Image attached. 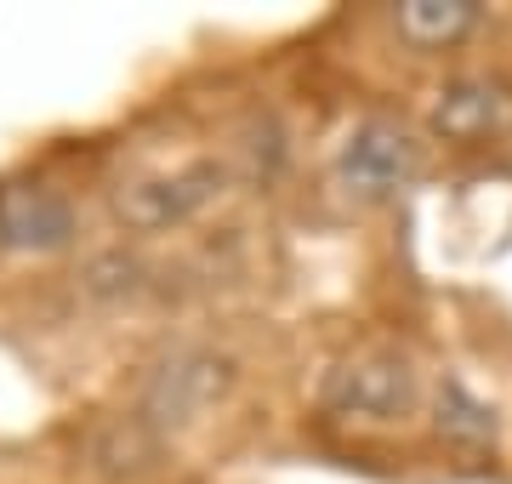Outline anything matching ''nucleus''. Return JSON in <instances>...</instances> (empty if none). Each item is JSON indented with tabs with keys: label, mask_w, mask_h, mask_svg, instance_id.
Listing matches in <instances>:
<instances>
[{
	"label": "nucleus",
	"mask_w": 512,
	"mask_h": 484,
	"mask_svg": "<svg viewBox=\"0 0 512 484\" xmlns=\"http://www.w3.org/2000/svg\"><path fill=\"white\" fill-rule=\"evenodd\" d=\"M319 410L348 428H399L421 410V376L393 348H365L319 376Z\"/></svg>",
	"instance_id": "f257e3e1"
},
{
	"label": "nucleus",
	"mask_w": 512,
	"mask_h": 484,
	"mask_svg": "<svg viewBox=\"0 0 512 484\" xmlns=\"http://www.w3.org/2000/svg\"><path fill=\"white\" fill-rule=\"evenodd\" d=\"M228 388H234V359L211 354V348H183V354H171L160 371L148 376L137 416H143L148 428L165 439V433L200 422V416L217 405Z\"/></svg>",
	"instance_id": "f03ea898"
},
{
	"label": "nucleus",
	"mask_w": 512,
	"mask_h": 484,
	"mask_svg": "<svg viewBox=\"0 0 512 484\" xmlns=\"http://www.w3.org/2000/svg\"><path fill=\"white\" fill-rule=\"evenodd\" d=\"M421 166V149L416 137L393 120H365V126L353 131L342 154H336V171H342V183L353 194H365V200H387V194H399Z\"/></svg>",
	"instance_id": "7ed1b4c3"
},
{
	"label": "nucleus",
	"mask_w": 512,
	"mask_h": 484,
	"mask_svg": "<svg viewBox=\"0 0 512 484\" xmlns=\"http://www.w3.org/2000/svg\"><path fill=\"white\" fill-rule=\"evenodd\" d=\"M228 183V166L222 160H194V166L171 171V177H148V183L120 188V217L131 228H171L188 223L200 205H211Z\"/></svg>",
	"instance_id": "20e7f679"
},
{
	"label": "nucleus",
	"mask_w": 512,
	"mask_h": 484,
	"mask_svg": "<svg viewBox=\"0 0 512 484\" xmlns=\"http://www.w3.org/2000/svg\"><path fill=\"white\" fill-rule=\"evenodd\" d=\"M74 234V211L52 188H0V240L18 251H52Z\"/></svg>",
	"instance_id": "39448f33"
},
{
	"label": "nucleus",
	"mask_w": 512,
	"mask_h": 484,
	"mask_svg": "<svg viewBox=\"0 0 512 484\" xmlns=\"http://www.w3.org/2000/svg\"><path fill=\"white\" fill-rule=\"evenodd\" d=\"M501 120H507V97L495 92L490 80H456V86H444L439 103H433V131L456 137V143L490 137Z\"/></svg>",
	"instance_id": "423d86ee"
},
{
	"label": "nucleus",
	"mask_w": 512,
	"mask_h": 484,
	"mask_svg": "<svg viewBox=\"0 0 512 484\" xmlns=\"http://www.w3.org/2000/svg\"><path fill=\"white\" fill-rule=\"evenodd\" d=\"M433 428H439L444 445L467 450V456L495 450V410L467 382H456V376H444L439 393H433Z\"/></svg>",
	"instance_id": "0eeeda50"
},
{
	"label": "nucleus",
	"mask_w": 512,
	"mask_h": 484,
	"mask_svg": "<svg viewBox=\"0 0 512 484\" xmlns=\"http://www.w3.org/2000/svg\"><path fill=\"white\" fill-rule=\"evenodd\" d=\"M393 23H399V35L410 40V46L439 52V46H456V40L473 29L478 6L473 0H404L399 12H393Z\"/></svg>",
	"instance_id": "6e6552de"
}]
</instances>
